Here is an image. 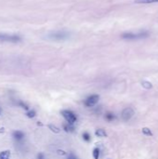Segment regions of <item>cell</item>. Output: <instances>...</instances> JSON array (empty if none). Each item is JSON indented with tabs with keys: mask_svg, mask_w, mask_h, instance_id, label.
I'll list each match as a JSON object with an SVG mask.
<instances>
[{
	"mask_svg": "<svg viewBox=\"0 0 158 159\" xmlns=\"http://www.w3.org/2000/svg\"><path fill=\"white\" fill-rule=\"evenodd\" d=\"M48 128H49V129L51 130V131H53V132H55V133H60V129L59 128H57L56 126H54V125H48Z\"/></svg>",
	"mask_w": 158,
	"mask_h": 159,
	"instance_id": "obj_15",
	"label": "cell"
},
{
	"mask_svg": "<svg viewBox=\"0 0 158 159\" xmlns=\"http://www.w3.org/2000/svg\"><path fill=\"white\" fill-rule=\"evenodd\" d=\"M26 116H27L28 117H30V118H33V117H34V116H35V112H34V110L27 111V113H26Z\"/></svg>",
	"mask_w": 158,
	"mask_h": 159,
	"instance_id": "obj_18",
	"label": "cell"
},
{
	"mask_svg": "<svg viewBox=\"0 0 158 159\" xmlns=\"http://www.w3.org/2000/svg\"><path fill=\"white\" fill-rule=\"evenodd\" d=\"M58 154L59 155H61V156H65L66 155V153L64 151H62V150H58Z\"/></svg>",
	"mask_w": 158,
	"mask_h": 159,
	"instance_id": "obj_21",
	"label": "cell"
},
{
	"mask_svg": "<svg viewBox=\"0 0 158 159\" xmlns=\"http://www.w3.org/2000/svg\"><path fill=\"white\" fill-rule=\"evenodd\" d=\"M93 157H94V159L100 158V149L99 148H95L93 150Z\"/></svg>",
	"mask_w": 158,
	"mask_h": 159,
	"instance_id": "obj_16",
	"label": "cell"
},
{
	"mask_svg": "<svg viewBox=\"0 0 158 159\" xmlns=\"http://www.w3.org/2000/svg\"><path fill=\"white\" fill-rule=\"evenodd\" d=\"M61 116L65 118V120L67 121L68 124L70 125H74L76 122V116L70 110H62L61 112Z\"/></svg>",
	"mask_w": 158,
	"mask_h": 159,
	"instance_id": "obj_4",
	"label": "cell"
},
{
	"mask_svg": "<svg viewBox=\"0 0 158 159\" xmlns=\"http://www.w3.org/2000/svg\"><path fill=\"white\" fill-rule=\"evenodd\" d=\"M83 139H84L87 143L90 142V135L88 134V132H84V133H83Z\"/></svg>",
	"mask_w": 158,
	"mask_h": 159,
	"instance_id": "obj_17",
	"label": "cell"
},
{
	"mask_svg": "<svg viewBox=\"0 0 158 159\" xmlns=\"http://www.w3.org/2000/svg\"><path fill=\"white\" fill-rule=\"evenodd\" d=\"M138 4H152V3H156L158 0H136L135 1Z\"/></svg>",
	"mask_w": 158,
	"mask_h": 159,
	"instance_id": "obj_11",
	"label": "cell"
},
{
	"mask_svg": "<svg viewBox=\"0 0 158 159\" xmlns=\"http://www.w3.org/2000/svg\"><path fill=\"white\" fill-rule=\"evenodd\" d=\"M68 159H78V158H77V157H76V156H74L73 153H70V154H69V156H68Z\"/></svg>",
	"mask_w": 158,
	"mask_h": 159,
	"instance_id": "obj_19",
	"label": "cell"
},
{
	"mask_svg": "<svg viewBox=\"0 0 158 159\" xmlns=\"http://www.w3.org/2000/svg\"><path fill=\"white\" fill-rule=\"evenodd\" d=\"M63 128H64L65 131H67V132H73V131L74 130L73 125H70V124H68V125H63Z\"/></svg>",
	"mask_w": 158,
	"mask_h": 159,
	"instance_id": "obj_13",
	"label": "cell"
},
{
	"mask_svg": "<svg viewBox=\"0 0 158 159\" xmlns=\"http://www.w3.org/2000/svg\"><path fill=\"white\" fill-rule=\"evenodd\" d=\"M69 37V34L65 31H56L48 34V38L55 41H62Z\"/></svg>",
	"mask_w": 158,
	"mask_h": 159,
	"instance_id": "obj_2",
	"label": "cell"
},
{
	"mask_svg": "<svg viewBox=\"0 0 158 159\" xmlns=\"http://www.w3.org/2000/svg\"><path fill=\"white\" fill-rule=\"evenodd\" d=\"M37 159H46V158H45L44 154L40 153V154H38V156H37Z\"/></svg>",
	"mask_w": 158,
	"mask_h": 159,
	"instance_id": "obj_20",
	"label": "cell"
},
{
	"mask_svg": "<svg viewBox=\"0 0 158 159\" xmlns=\"http://www.w3.org/2000/svg\"><path fill=\"white\" fill-rule=\"evenodd\" d=\"M115 118H116V116H115L113 113H107V114L105 115V119H106L107 121H109V122H112V121L115 120Z\"/></svg>",
	"mask_w": 158,
	"mask_h": 159,
	"instance_id": "obj_10",
	"label": "cell"
},
{
	"mask_svg": "<svg viewBox=\"0 0 158 159\" xmlns=\"http://www.w3.org/2000/svg\"><path fill=\"white\" fill-rule=\"evenodd\" d=\"M142 133H143L145 136H153V132H152L151 129H148V128H143V129H142Z\"/></svg>",
	"mask_w": 158,
	"mask_h": 159,
	"instance_id": "obj_14",
	"label": "cell"
},
{
	"mask_svg": "<svg viewBox=\"0 0 158 159\" xmlns=\"http://www.w3.org/2000/svg\"><path fill=\"white\" fill-rule=\"evenodd\" d=\"M134 116V110L130 107H128V108H125L123 111H122V114H121V117L124 121H129Z\"/></svg>",
	"mask_w": 158,
	"mask_h": 159,
	"instance_id": "obj_6",
	"label": "cell"
},
{
	"mask_svg": "<svg viewBox=\"0 0 158 159\" xmlns=\"http://www.w3.org/2000/svg\"><path fill=\"white\" fill-rule=\"evenodd\" d=\"M95 134H96V136H98V137H107L106 131H105L104 129H97L96 132H95Z\"/></svg>",
	"mask_w": 158,
	"mask_h": 159,
	"instance_id": "obj_8",
	"label": "cell"
},
{
	"mask_svg": "<svg viewBox=\"0 0 158 159\" xmlns=\"http://www.w3.org/2000/svg\"><path fill=\"white\" fill-rule=\"evenodd\" d=\"M99 99H100V96L97 95V94L90 95L89 97H88V98L85 100L84 104H85L87 107H93V106H95V105L98 103Z\"/></svg>",
	"mask_w": 158,
	"mask_h": 159,
	"instance_id": "obj_5",
	"label": "cell"
},
{
	"mask_svg": "<svg viewBox=\"0 0 158 159\" xmlns=\"http://www.w3.org/2000/svg\"><path fill=\"white\" fill-rule=\"evenodd\" d=\"M24 137V134L23 132L20 131V130H16L13 132V138L16 140V141H21Z\"/></svg>",
	"mask_w": 158,
	"mask_h": 159,
	"instance_id": "obj_7",
	"label": "cell"
},
{
	"mask_svg": "<svg viewBox=\"0 0 158 159\" xmlns=\"http://www.w3.org/2000/svg\"><path fill=\"white\" fill-rule=\"evenodd\" d=\"M21 41V37L18 34H0V42H9V43H18Z\"/></svg>",
	"mask_w": 158,
	"mask_h": 159,
	"instance_id": "obj_3",
	"label": "cell"
},
{
	"mask_svg": "<svg viewBox=\"0 0 158 159\" xmlns=\"http://www.w3.org/2000/svg\"><path fill=\"white\" fill-rule=\"evenodd\" d=\"M149 35L148 32L143 31V32H139L137 34L134 33H125L122 34V38L124 39H128V40H136V39H142V38H145Z\"/></svg>",
	"mask_w": 158,
	"mask_h": 159,
	"instance_id": "obj_1",
	"label": "cell"
},
{
	"mask_svg": "<svg viewBox=\"0 0 158 159\" xmlns=\"http://www.w3.org/2000/svg\"><path fill=\"white\" fill-rule=\"evenodd\" d=\"M10 157V152L6 150V151H2L0 153V159H9Z\"/></svg>",
	"mask_w": 158,
	"mask_h": 159,
	"instance_id": "obj_9",
	"label": "cell"
},
{
	"mask_svg": "<svg viewBox=\"0 0 158 159\" xmlns=\"http://www.w3.org/2000/svg\"><path fill=\"white\" fill-rule=\"evenodd\" d=\"M142 87H143L144 89H151L153 88L152 83H150V82H148V81H142Z\"/></svg>",
	"mask_w": 158,
	"mask_h": 159,
	"instance_id": "obj_12",
	"label": "cell"
}]
</instances>
